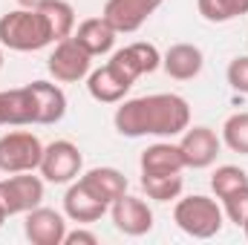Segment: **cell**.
Wrapping results in <instances>:
<instances>
[{"instance_id": "obj_24", "label": "cell", "mask_w": 248, "mask_h": 245, "mask_svg": "<svg viewBox=\"0 0 248 245\" xmlns=\"http://www.w3.org/2000/svg\"><path fill=\"white\" fill-rule=\"evenodd\" d=\"M222 144L240 156H248V113H234L222 124Z\"/></svg>"}, {"instance_id": "obj_1", "label": "cell", "mask_w": 248, "mask_h": 245, "mask_svg": "<svg viewBox=\"0 0 248 245\" xmlns=\"http://www.w3.org/2000/svg\"><path fill=\"white\" fill-rule=\"evenodd\" d=\"M113 124L124 138H173L190 127V104L176 92H153L139 98H124L116 107Z\"/></svg>"}, {"instance_id": "obj_3", "label": "cell", "mask_w": 248, "mask_h": 245, "mask_svg": "<svg viewBox=\"0 0 248 245\" xmlns=\"http://www.w3.org/2000/svg\"><path fill=\"white\" fill-rule=\"evenodd\" d=\"M173 222L176 228L193 237V240H211L222 231L225 225V211L219 205V199L205 196V193H190L176 199L173 205Z\"/></svg>"}, {"instance_id": "obj_17", "label": "cell", "mask_w": 248, "mask_h": 245, "mask_svg": "<svg viewBox=\"0 0 248 245\" xmlns=\"http://www.w3.org/2000/svg\"><path fill=\"white\" fill-rule=\"evenodd\" d=\"M72 38H75L93 58H98V55H110V52L116 49L119 32H116L104 17H87V20L78 23V29L72 32Z\"/></svg>"}, {"instance_id": "obj_32", "label": "cell", "mask_w": 248, "mask_h": 245, "mask_svg": "<svg viewBox=\"0 0 248 245\" xmlns=\"http://www.w3.org/2000/svg\"><path fill=\"white\" fill-rule=\"evenodd\" d=\"M0 69H3V46H0Z\"/></svg>"}, {"instance_id": "obj_25", "label": "cell", "mask_w": 248, "mask_h": 245, "mask_svg": "<svg viewBox=\"0 0 248 245\" xmlns=\"http://www.w3.org/2000/svg\"><path fill=\"white\" fill-rule=\"evenodd\" d=\"M248 184V173L237 165H222L211 173V190L217 199H225L228 193H234L237 187H246Z\"/></svg>"}, {"instance_id": "obj_15", "label": "cell", "mask_w": 248, "mask_h": 245, "mask_svg": "<svg viewBox=\"0 0 248 245\" xmlns=\"http://www.w3.org/2000/svg\"><path fill=\"white\" fill-rule=\"evenodd\" d=\"M35 98V124H58L66 116V92L52 81L26 84Z\"/></svg>"}, {"instance_id": "obj_26", "label": "cell", "mask_w": 248, "mask_h": 245, "mask_svg": "<svg viewBox=\"0 0 248 245\" xmlns=\"http://www.w3.org/2000/svg\"><path fill=\"white\" fill-rule=\"evenodd\" d=\"M222 202V211H225V216L237 225V228H243L248 219V184L246 187H237L234 193H228L225 199H219Z\"/></svg>"}, {"instance_id": "obj_9", "label": "cell", "mask_w": 248, "mask_h": 245, "mask_svg": "<svg viewBox=\"0 0 248 245\" xmlns=\"http://www.w3.org/2000/svg\"><path fill=\"white\" fill-rule=\"evenodd\" d=\"M110 216L116 231L124 237H144L153 231V211L141 196H130L124 193L110 205Z\"/></svg>"}, {"instance_id": "obj_19", "label": "cell", "mask_w": 248, "mask_h": 245, "mask_svg": "<svg viewBox=\"0 0 248 245\" xmlns=\"http://www.w3.org/2000/svg\"><path fill=\"white\" fill-rule=\"evenodd\" d=\"M139 170L141 173H182L185 170V156L179 144L170 141H156L139 156Z\"/></svg>"}, {"instance_id": "obj_5", "label": "cell", "mask_w": 248, "mask_h": 245, "mask_svg": "<svg viewBox=\"0 0 248 245\" xmlns=\"http://www.w3.org/2000/svg\"><path fill=\"white\" fill-rule=\"evenodd\" d=\"M81 170H84V156H81V147L75 141L55 138V141L44 144V156H41V168H38L44 182L69 184L81 176Z\"/></svg>"}, {"instance_id": "obj_7", "label": "cell", "mask_w": 248, "mask_h": 245, "mask_svg": "<svg viewBox=\"0 0 248 245\" xmlns=\"http://www.w3.org/2000/svg\"><path fill=\"white\" fill-rule=\"evenodd\" d=\"M41 202H44V176H35V170L9 173L6 179H0V205L9 216L29 214Z\"/></svg>"}, {"instance_id": "obj_11", "label": "cell", "mask_w": 248, "mask_h": 245, "mask_svg": "<svg viewBox=\"0 0 248 245\" xmlns=\"http://www.w3.org/2000/svg\"><path fill=\"white\" fill-rule=\"evenodd\" d=\"M133 84L136 81L127 78L122 69L110 61L104 66H98V69H90V75H87V92L98 104H119V101H124Z\"/></svg>"}, {"instance_id": "obj_21", "label": "cell", "mask_w": 248, "mask_h": 245, "mask_svg": "<svg viewBox=\"0 0 248 245\" xmlns=\"http://www.w3.org/2000/svg\"><path fill=\"white\" fill-rule=\"evenodd\" d=\"M182 173H141V190L153 202H173L182 196Z\"/></svg>"}, {"instance_id": "obj_14", "label": "cell", "mask_w": 248, "mask_h": 245, "mask_svg": "<svg viewBox=\"0 0 248 245\" xmlns=\"http://www.w3.org/2000/svg\"><path fill=\"white\" fill-rule=\"evenodd\" d=\"M110 63H116L127 78L139 81L141 75H150L162 66V52L147 41H136V44H127L124 49H116Z\"/></svg>"}, {"instance_id": "obj_13", "label": "cell", "mask_w": 248, "mask_h": 245, "mask_svg": "<svg viewBox=\"0 0 248 245\" xmlns=\"http://www.w3.org/2000/svg\"><path fill=\"white\" fill-rule=\"evenodd\" d=\"M107 211H110V205L104 199H98L93 190H87L81 184V179L69 182L66 193H63V214H66V219H72L78 225H90V222H98Z\"/></svg>"}, {"instance_id": "obj_10", "label": "cell", "mask_w": 248, "mask_h": 245, "mask_svg": "<svg viewBox=\"0 0 248 245\" xmlns=\"http://www.w3.org/2000/svg\"><path fill=\"white\" fill-rule=\"evenodd\" d=\"M159 6L162 0H107L101 17L119 35H130V32H139Z\"/></svg>"}, {"instance_id": "obj_8", "label": "cell", "mask_w": 248, "mask_h": 245, "mask_svg": "<svg viewBox=\"0 0 248 245\" xmlns=\"http://www.w3.org/2000/svg\"><path fill=\"white\" fill-rule=\"evenodd\" d=\"M179 150L185 156V168H193V170H205L217 162L219 150H222V138L205 127V124H196V127H187L179 138Z\"/></svg>"}, {"instance_id": "obj_22", "label": "cell", "mask_w": 248, "mask_h": 245, "mask_svg": "<svg viewBox=\"0 0 248 245\" xmlns=\"http://www.w3.org/2000/svg\"><path fill=\"white\" fill-rule=\"evenodd\" d=\"M41 15L46 17L49 29H52V41L58 44L63 38H69L75 32V9L69 0H46L44 6H38Z\"/></svg>"}, {"instance_id": "obj_6", "label": "cell", "mask_w": 248, "mask_h": 245, "mask_svg": "<svg viewBox=\"0 0 248 245\" xmlns=\"http://www.w3.org/2000/svg\"><path fill=\"white\" fill-rule=\"evenodd\" d=\"M46 69L58 84H78L90 75L93 69V55L69 35L55 44V49L46 58Z\"/></svg>"}, {"instance_id": "obj_4", "label": "cell", "mask_w": 248, "mask_h": 245, "mask_svg": "<svg viewBox=\"0 0 248 245\" xmlns=\"http://www.w3.org/2000/svg\"><path fill=\"white\" fill-rule=\"evenodd\" d=\"M44 144L32 130H12L0 136V173H29L41 168Z\"/></svg>"}, {"instance_id": "obj_18", "label": "cell", "mask_w": 248, "mask_h": 245, "mask_svg": "<svg viewBox=\"0 0 248 245\" xmlns=\"http://www.w3.org/2000/svg\"><path fill=\"white\" fill-rule=\"evenodd\" d=\"M35 124V98L29 87L0 90V127H26Z\"/></svg>"}, {"instance_id": "obj_28", "label": "cell", "mask_w": 248, "mask_h": 245, "mask_svg": "<svg viewBox=\"0 0 248 245\" xmlns=\"http://www.w3.org/2000/svg\"><path fill=\"white\" fill-rule=\"evenodd\" d=\"M63 245H98V234H93L87 228H75V231H66Z\"/></svg>"}, {"instance_id": "obj_30", "label": "cell", "mask_w": 248, "mask_h": 245, "mask_svg": "<svg viewBox=\"0 0 248 245\" xmlns=\"http://www.w3.org/2000/svg\"><path fill=\"white\" fill-rule=\"evenodd\" d=\"M6 219H9V214H6V211H3V205H0V228H3V222H6Z\"/></svg>"}, {"instance_id": "obj_33", "label": "cell", "mask_w": 248, "mask_h": 245, "mask_svg": "<svg viewBox=\"0 0 248 245\" xmlns=\"http://www.w3.org/2000/svg\"><path fill=\"white\" fill-rule=\"evenodd\" d=\"M162 3H165V0H162Z\"/></svg>"}, {"instance_id": "obj_29", "label": "cell", "mask_w": 248, "mask_h": 245, "mask_svg": "<svg viewBox=\"0 0 248 245\" xmlns=\"http://www.w3.org/2000/svg\"><path fill=\"white\" fill-rule=\"evenodd\" d=\"M17 6H23V9H38V6H44L46 0H15Z\"/></svg>"}, {"instance_id": "obj_27", "label": "cell", "mask_w": 248, "mask_h": 245, "mask_svg": "<svg viewBox=\"0 0 248 245\" xmlns=\"http://www.w3.org/2000/svg\"><path fill=\"white\" fill-rule=\"evenodd\" d=\"M225 78H228V84H231V90H234V92L248 95V55H237L234 61L228 63Z\"/></svg>"}, {"instance_id": "obj_31", "label": "cell", "mask_w": 248, "mask_h": 245, "mask_svg": "<svg viewBox=\"0 0 248 245\" xmlns=\"http://www.w3.org/2000/svg\"><path fill=\"white\" fill-rule=\"evenodd\" d=\"M243 234H246V240H248V219H246V225H243Z\"/></svg>"}, {"instance_id": "obj_16", "label": "cell", "mask_w": 248, "mask_h": 245, "mask_svg": "<svg viewBox=\"0 0 248 245\" xmlns=\"http://www.w3.org/2000/svg\"><path fill=\"white\" fill-rule=\"evenodd\" d=\"M205 66V55L196 44H173L162 55V69L173 81H193Z\"/></svg>"}, {"instance_id": "obj_2", "label": "cell", "mask_w": 248, "mask_h": 245, "mask_svg": "<svg viewBox=\"0 0 248 245\" xmlns=\"http://www.w3.org/2000/svg\"><path fill=\"white\" fill-rule=\"evenodd\" d=\"M52 41V29L41 9H12L0 17V46L12 52H38L46 49Z\"/></svg>"}, {"instance_id": "obj_12", "label": "cell", "mask_w": 248, "mask_h": 245, "mask_svg": "<svg viewBox=\"0 0 248 245\" xmlns=\"http://www.w3.org/2000/svg\"><path fill=\"white\" fill-rule=\"evenodd\" d=\"M23 237L32 245H63L66 237V219L55 208H32L23 219Z\"/></svg>"}, {"instance_id": "obj_20", "label": "cell", "mask_w": 248, "mask_h": 245, "mask_svg": "<svg viewBox=\"0 0 248 245\" xmlns=\"http://www.w3.org/2000/svg\"><path fill=\"white\" fill-rule=\"evenodd\" d=\"M81 184L87 190H93L98 199H104L107 205H113L119 196L127 193V176H124L119 168H90L87 173L78 176Z\"/></svg>"}, {"instance_id": "obj_23", "label": "cell", "mask_w": 248, "mask_h": 245, "mask_svg": "<svg viewBox=\"0 0 248 245\" xmlns=\"http://www.w3.org/2000/svg\"><path fill=\"white\" fill-rule=\"evenodd\" d=\"M196 9L208 23H228L248 15V0H196Z\"/></svg>"}]
</instances>
